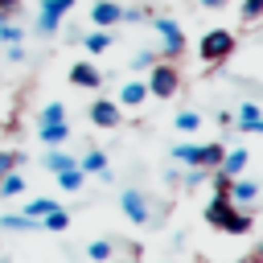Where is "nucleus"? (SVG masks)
I'll return each mask as SVG.
<instances>
[{
  "mask_svg": "<svg viewBox=\"0 0 263 263\" xmlns=\"http://www.w3.org/2000/svg\"><path fill=\"white\" fill-rule=\"evenodd\" d=\"M66 226H70V214L66 210H49L41 218V230H66Z\"/></svg>",
  "mask_w": 263,
  "mask_h": 263,
  "instance_id": "obj_26",
  "label": "nucleus"
},
{
  "mask_svg": "<svg viewBox=\"0 0 263 263\" xmlns=\"http://www.w3.org/2000/svg\"><path fill=\"white\" fill-rule=\"evenodd\" d=\"M255 259H263V247H259V251H255Z\"/></svg>",
  "mask_w": 263,
  "mask_h": 263,
  "instance_id": "obj_37",
  "label": "nucleus"
},
{
  "mask_svg": "<svg viewBox=\"0 0 263 263\" xmlns=\"http://www.w3.org/2000/svg\"><path fill=\"white\" fill-rule=\"evenodd\" d=\"M238 16H242V25H255V21L263 16V0H242V8H238Z\"/></svg>",
  "mask_w": 263,
  "mask_h": 263,
  "instance_id": "obj_27",
  "label": "nucleus"
},
{
  "mask_svg": "<svg viewBox=\"0 0 263 263\" xmlns=\"http://www.w3.org/2000/svg\"><path fill=\"white\" fill-rule=\"evenodd\" d=\"M255 197H259V185H255V181H238V177L230 181V201H234V205H251Z\"/></svg>",
  "mask_w": 263,
  "mask_h": 263,
  "instance_id": "obj_13",
  "label": "nucleus"
},
{
  "mask_svg": "<svg viewBox=\"0 0 263 263\" xmlns=\"http://www.w3.org/2000/svg\"><path fill=\"white\" fill-rule=\"evenodd\" d=\"M53 177H58V185H62L66 193H78V189H82V181H86V173H82L78 164H70V168H62V173H53Z\"/></svg>",
  "mask_w": 263,
  "mask_h": 263,
  "instance_id": "obj_19",
  "label": "nucleus"
},
{
  "mask_svg": "<svg viewBox=\"0 0 263 263\" xmlns=\"http://www.w3.org/2000/svg\"><path fill=\"white\" fill-rule=\"evenodd\" d=\"M90 21H95L99 29H115V25L123 21V4H119V0H95V4H90Z\"/></svg>",
  "mask_w": 263,
  "mask_h": 263,
  "instance_id": "obj_8",
  "label": "nucleus"
},
{
  "mask_svg": "<svg viewBox=\"0 0 263 263\" xmlns=\"http://www.w3.org/2000/svg\"><path fill=\"white\" fill-rule=\"evenodd\" d=\"M49 210H58V201H53V197H33V201L25 205V218H37V222H41Z\"/></svg>",
  "mask_w": 263,
  "mask_h": 263,
  "instance_id": "obj_22",
  "label": "nucleus"
},
{
  "mask_svg": "<svg viewBox=\"0 0 263 263\" xmlns=\"http://www.w3.org/2000/svg\"><path fill=\"white\" fill-rule=\"evenodd\" d=\"M144 16H148L144 8H123V21H119V25H140Z\"/></svg>",
  "mask_w": 263,
  "mask_h": 263,
  "instance_id": "obj_32",
  "label": "nucleus"
},
{
  "mask_svg": "<svg viewBox=\"0 0 263 263\" xmlns=\"http://www.w3.org/2000/svg\"><path fill=\"white\" fill-rule=\"evenodd\" d=\"M0 230L29 234V230H41V222H37V218H25V214H0Z\"/></svg>",
  "mask_w": 263,
  "mask_h": 263,
  "instance_id": "obj_14",
  "label": "nucleus"
},
{
  "mask_svg": "<svg viewBox=\"0 0 263 263\" xmlns=\"http://www.w3.org/2000/svg\"><path fill=\"white\" fill-rule=\"evenodd\" d=\"M230 173H222V168H214V193H230Z\"/></svg>",
  "mask_w": 263,
  "mask_h": 263,
  "instance_id": "obj_30",
  "label": "nucleus"
},
{
  "mask_svg": "<svg viewBox=\"0 0 263 263\" xmlns=\"http://www.w3.org/2000/svg\"><path fill=\"white\" fill-rule=\"evenodd\" d=\"M4 21H8V16H4V12H0V25H4Z\"/></svg>",
  "mask_w": 263,
  "mask_h": 263,
  "instance_id": "obj_38",
  "label": "nucleus"
},
{
  "mask_svg": "<svg viewBox=\"0 0 263 263\" xmlns=\"http://www.w3.org/2000/svg\"><path fill=\"white\" fill-rule=\"evenodd\" d=\"M86 259H90V263H107V259H111V242H107V238L86 242Z\"/></svg>",
  "mask_w": 263,
  "mask_h": 263,
  "instance_id": "obj_25",
  "label": "nucleus"
},
{
  "mask_svg": "<svg viewBox=\"0 0 263 263\" xmlns=\"http://www.w3.org/2000/svg\"><path fill=\"white\" fill-rule=\"evenodd\" d=\"M16 164H21V156H16V152H0V177H4V173H12Z\"/></svg>",
  "mask_w": 263,
  "mask_h": 263,
  "instance_id": "obj_31",
  "label": "nucleus"
},
{
  "mask_svg": "<svg viewBox=\"0 0 263 263\" xmlns=\"http://www.w3.org/2000/svg\"><path fill=\"white\" fill-rule=\"evenodd\" d=\"M70 8H74V0H41V8H37V33L41 37H53L62 29V16Z\"/></svg>",
  "mask_w": 263,
  "mask_h": 263,
  "instance_id": "obj_5",
  "label": "nucleus"
},
{
  "mask_svg": "<svg viewBox=\"0 0 263 263\" xmlns=\"http://www.w3.org/2000/svg\"><path fill=\"white\" fill-rule=\"evenodd\" d=\"M37 136H41V144H45V148H62V144L70 140V123H66V119L41 123V132H37Z\"/></svg>",
  "mask_w": 263,
  "mask_h": 263,
  "instance_id": "obj_11",
  "label": "nucleus"
},
{
  "mask_svg": "<svg viewBox=\"0 0 263 263\" xmlns=\"http://www.w3.org/2000/svg\"><path fill=\"white\" fill-rule=\"evenodd\" d=\"M177 86H181V74H177V66L168 58H160V62L148 66V95L152 99H173Z\"/></svg>",
  "mask_w": 263,
  "mask_h": 263,
  "instance_id": "obj_3",
  "label": "nucleus"
},
{
  "mask_svg": "<svg viewBox=\"0 0 263 263\" xmlns=\"http://www.w3.org/2000/svg\"><path fill=\"white\" fill-rule=\"evenodd\" d=\"M152 29H156L160 49H164V58H168V62L185 53V33H181V25H177L173 16H156V21H152Z\"/></svg>",
  "mask_w": 263,
  "mask_h": 263,
  "instance_id": "obj_4",
  "label": "nucleus"
},
{
  "mask_svg": "<svg viewBox=\"0 0 263 263\" xmlns=\"http://www.w3.org/2000/svg\"><path fill=\"white\" fill-rule=\"evenodd\" d=\"M234 45H238V41H234L230 29H210V33H201V41H197V58L210 62V66H218V62H230Z\"/></svg>",
  "mask_w": 263,
  "mask_h": 263,
  "instance_id": "obj_1",
  "label": "nucleus"
},
{
  "mask_svg": "<svg viewBox=\"0 0 263 263\" xmlns=\"http://www.w3.org/2000/svg\"><path fill=\"white\" fill-rule=\"evenodd\" d=\"M148 99V82H140V78H132V82H123V90H119V107H140Z\"/></svg>",
  "mask_w": 263,
  "mask_h": 263,
  "instance_id": "obj_12",
  "label": "nucleus"
},
{
  "mask_svg": "<svg viewBox=\"0 0 263 263\" xmlns=\"http://www.w3.org/2000/svg\"><path fill=\"white\" fill-rule=\"evenodd\" d=\"M201 4H205V8H226L230 0H201Z\"/></svg>",
  "mask_w": 263,
  "mask_h": 263,
  "instance_id": "obj_35",
  "label": "nucleus"
},
{
  "mask_svg": "<svg viewBox=\"0 0 263 263\" xmlns=\"http://www.w3.org/2000/svg\"><path fill=\"white\" fill-rule=\"evenodd\" d=\"M86 115H90V123H95V127H119V119H123V107H119L115 99H95Z\"/></svg>",
  "mask_w": 263,
  "mask_h": 263,
  "instance_id": "obj_6",
  "label": "nucleus"
},
{
  "mask_svg": "<svg viewBox=\"0 0 263 263\" xmlns=\"http://www.w3.org/2000/svg\"><path fill=\"white\" fill-rule=\"evenodd\" d=\"M255 132H259V136H263V115H259V123H255Z\"/></svg>",
  "mask_w": 263,
  "mask_h": 263,
  "instance_id": "obj_36",
  "label": "nucleus"
},
{
  "mask_svg": "<svg viewBox=\"0 0 263 263\" xmlns=\"http://www.w3.org/2000/svg\"><path fill=\"white\" fill-rule=\"evenodd\" d=\"M222 144H177L173 148V160H181V164H189V168H218L222 164Z\"/></svg>",
  "mask_w": 263,
  "mask_h": 263,
  "instance_id": "obj_2",
  "label": "nucleus"
},
{
  "mask_svg": "<svg viewBox=\"0 0 263 263\" xmlns=\"http://www.w3.org/2000/svg\"><path fill=\"white\" fill-rule=\"evenodd\" d=\"M152 62H156V53H152V49H140V53H136V66H132V70H148Z\"/></svg>",
  "mask_w": 263,
  "mask_h": 263,
  "instance_id": "obj_33",
  "label": "nucleus"
},
{
  "mask_svg": "<svg viewBox=\"0 0 263 263\" xmlns=\"http://www.w3.org/2000/svg\"><path fill=\"white\" fill-rule=\"evenodd\" d=\"M16 8H21V0H0V12H4V16H12Z\"/></svg>",
  "mask_w": 263,
  "mask_h": 263,
  "instance_id": "obj_34",
  "label": "nucleus"
},
{
  "mask_svg": "<svg viewBox=\"0 0 263 263\" xmlns=\"http://www.w3.org/2000/svg\"><path fill=\"white\" fill-rule=\"evenodd\" d=\"M119 210H123L132 222H140V226L152 218V210H148V197H144L140 189H123V193H119Z\"/></svg>",
  "mask_w": 263,
  "mask_h": 263,
  "instance_id": "obj_7",
  "label": "nucleus"
},
{
  "mask_svg": "<svg viewBox=\"0 0 263 263\" xmlns=\"http://www.w3.org/2000/svg\"><path fill=\"white\" fill-rule=\"evenodd\" d=\"M259 115H263V111H259V103H251V99H247V103L238 107V115H234V123H238V132H255V123H259Z\"/></svg>",
  "mask_w": 263,
  "mask_h": 263,
  "instance_id": "obj_17",
  "label": "nucleus"
},
{
  "mask_svg": "<svg viewBox=\"0 0 263 263\" xmlns=\"http://www.w3.org/2000/svg\"><path fill=\"white\" fill-rule=\"evenodd\" d=\"M251 226H255V218H251V214H242L238 205H234V210L226 214V222H222V230H226V234H251Z\"/></svg>",
  "mask_w": 263,
  "mask_h": 263,
  "instance_id": "obj_15",
  "label": "nucleus"
},
{
  "mask_svg": "<svg viewBox=\"0 0 263 263\" xmlns=\"http://www.w3.org/2000/svg\"><path fill=\"white\" fill-rule=\"evenodd\" d=\"M21 37H25V29H21V25H12V21H4V25H0V41H4V45H21Z\"/></svg>",
  "mask_w": 263,
  "mask_h": 263,
  "instance_id": "obj_29",
  "label": "nucleus"
},
{
  "mask_svg": "<svg viewBox=\"0 0 263 263\" xmlns=\"http://www.w3.org/2000/svg\"><path fill=\"white\" fill-rule=\"evenodd\" d=\"M70 82H74L78 90H99V86H103V74H99L95 62H74V66H70Z\"/></svg>",
  "mask_w": 263,
  "mask_h": 263,
  "instance_id": "obj_9",
  "label": "nucleus"
},
{
  "mask_svg": "<svg viewBox=\"0 0 263 263\" xmlns=\"http://www.w3.org/2000/svg\"><path fill=\"white\" fill-rule=\"evenodd\" d=\"M53 119H66V103H58V99L37 111V127H41V123H53Z\"/></svg>",
  "mask_w": 263,
  "mask_h": 263,
  "instance_id": "obj_24",
  "label": "nucleus"
},
{
  "mask_svg": "<svg viewBox=\"0 0 263 263\" xmlns=\"http://www.w3.org/2000/svg\"><path fill=\"white\" fill-rule=\"evenodd\" d=\"M41 164H45V168H49V173H62V168H70V164H78V160H74V156H70V152H62V148H49V152H45V160H41Z\"/></svg>",
  "mask_w": 263,
  "mask_h": 263,
  "instance_id": "obj_21",
  "label": "nucleus"
},
{
  "mask_svg": "<svg viewBox=\"0 0 263 263\" xmlns=\"http://www.w3.org/2000/svg\"><path fill=\"white\" fill-rule=\"evenodd\" d=\"M247 160H251V156H247V148H230V152H222V164H218V168H222V173H230V177H238V173L247 168Z\"/></svg>",
  "mask_w": 263,
  "mask_h": 263,
  "instance_id": "obj_16",
  "label": "nucleus"
},
{
  "mask_svg": "<svg viewBox=\"0 0 263 263\" xmlns=\"http://www.w3.org/2000/svg\"><path fill=\"white\" fill-rule=\"evenodd\" d=\"M173 123H177V132H197V127H201V115H197V111H181Z\"/></svg>",
  "mask_w": 263,
  "mask_h": 263,
  "instance_id": "obj_28",
  "label": "nucleus"
},
{
  "mask_svg": "<svg viewBox=\"0 0 263 263\" xmlns=\"http://www.w3.org/2000/svg\"><path fill=\"white\" fill-rule=\"evenodd\" d=\"M234 210V201H230V193H214L210 197V205H205V222L214 226V230H222V222H226V214Z\"/></svg>",
  "mask_w": 263,
  "mask_h": 263,
  "instance_id": "obj_10",
  "label": "nucleus"
},
{
  "mask_svg": "<svg viewBox=\"0 0 263 263\" xmlns=\"http://www.w3.org/2000/svg\"><path fill=\"white\" fill-rule=\"evenodd\" d=\"M21 189H25V177H21V173H16V168H12V173H4V177H0V197H16V193H21Z\"/></svg>",
  "mask_w": 263,
  "mask_h": 263,
  "instance_id": "obj_23",
  "label": "nucleus"
},
{
  "mask_svg": "<svg viewBox=\"0 0 263 263\" xmlns=\"http://www.w3.org/2000/svg\"><path fill=\"white\" fill-rule=\"evenodd\" d=\"M78 168L86 173V177H99V173H107V152H99V148H90L82 160H78Z\"/></svg>",
  "mask_w": 263,
  "mask_h": 263,
  "instance_id": "obj_18",
  "label": "nucleus"
},
{
  "mask_svg": "<svg viewBox=\"0 0 263 263\" xmlns=\"http://www.w3.org/2000/svg\"><path fill=\"white\" fill-rule=\"evenodd\" d=\"M111 41H115V37H111L107 29H99V33H86V37H82L86 53H107V49H111Z\"/></svg>",
  "mask_w": 263,
  "mask_h": 263,
  "instance_id": "obj_20",
  "label": "nucleus"
}]
</instances>
